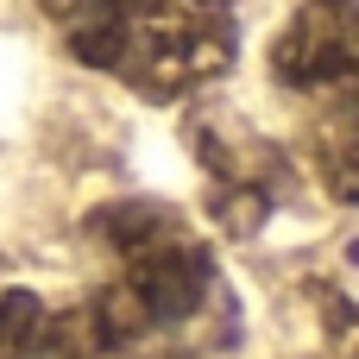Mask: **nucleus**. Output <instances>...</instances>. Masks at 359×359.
<instances>
[{
	"label": "nucleus",
	"mask_w": 359,
	"mask_h": 359,
	"mask_svg": "<svg viewBox=\"0 0 359 359\" xmlns=\"http://www.w3.org/2000/svg\"><path fill=\"white\" fill-rule=\"evenodd\" d=\"M63 50L145 101H189L240 57L227 0H32Z\"/></svg>",
	"instance_id": "obj_2"
},
{
	"label": "nucleus",
	"mask_w": 359,
	"mask_h": 359,
	"mask_svg": "<svg viewBox=\"0 0 359 359\" xmlns=\"http://www.w3.org/2000/svg\"><path fill=\"white\" fill-rule=\"evenodd\" d=\"M95 278L76 297L107 359H227L240 303L215 246L164 202L126 196L88 215Z\"/></svg>",
	"instance_id": "obj_1"
},
{
	"label": "nucleus",
	"mask_w": 359,
	"mask_h": 359,
	"mask_svg": "<svg viewBox=\"0 0 359 359\" xmlns=\"http://www.w3.org/2000/svg\"><path fill=\"white\" fill-rule=\"evenodd\" d=\"M297 151L334 202H359V0H303L271 44Z\"/></svg>",
	"instance_id": "obj_3"
},
{
	"label": "nucleus",
	"mask_w": 359,
	"mask_h": 359,
	"mask_svg": "<svg viewBox=\"0 0 359 359\" xmlns=\"http://www.w3.org/2000/svg\"><path fill=\"white\" fill-rule=\"evenodd\" d=\"M0 359H107L76 303H44L32 290L0 297Z\"/></svg>",
	"instance_id": "obj_5"
},
{
	"label": "nucleus",
	"mask_w": 359,
	"mask_h": 359,
	"mask_svg": "<svg viewBox=\"0 0 359 359\" xmlns=\"http://www.w3.org/2000/svg\"><path fill=\"white\" fill-rule=\"evenodd\" d=\"M189 139H196V164L208 177V202H215L221 227L227 233H259L271 221V208L284 202L278 189L290 177L278 139L252 133L240 114H196Z\"/></svg>",
	"instance_id": "obj_4"
}]
</instances>
